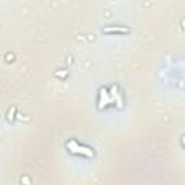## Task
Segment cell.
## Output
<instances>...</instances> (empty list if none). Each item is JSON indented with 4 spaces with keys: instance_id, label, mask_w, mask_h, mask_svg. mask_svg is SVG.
Instances as JSON below:
<instances>
[{
    "instance_id": "cell-3",
    "label": "cell",
    "mask_w": 185,
    "mask_h": 185,
    "mask_svg": "<svg viewBox=\"0 0 185 185\" xmlns=\"http://www.w3.org/2000/svg\"><path fill=\"white\" fill-rule=\"evenodd\" d=\"M77 153H81V155L88 156V158H91V156H94V152L91 151L90 147H87V146H81V145H80V146H78V149H77Z\"/></svg>"
},
{
    "instance_id": "cell-2",
    "label": "cell",
    "mask_w": 185,
    "mask_h": 185,
    "mask_svg": "<svg viewBox=\"0 0 185 185\" xmlns=\"http://www.w3.org/2000/svg\"><path fill=\"white\" fill-rule=\"evenodd\" d=\"M104 32H107V33H113V32H119V33H126V32H129V28L126 26H107L104 28Z\"/></svg>"
},
{
    "instance_id": "cell-7",
    "label": "cell",
    "mask_w": 185,
    "mask_h": 185,
    "mask_svg": "<svg viewBox=\"0 0 185 185\" xmlns=\"http://www.w3.org/2000/svg\"><path fill=\"white\" fill-rule=\"evenodd\" d=\"M20 181L25 182L26 185H30V181H29V178H28V177H22V179H20Z\"/></svg>"
},
{
    "instance_id": "cell-6",
    "label": "cell",
    "mask_w": 185,
    "mask_h": 185,
    "mask_svg": "<svg viewBox=\"0 0 185 185\" xmlns=\"http://www.w3.org/2000/svg\"><path fill=\"white\" fill-rule=\"evenodd\" d=\"M55 75L61 77V78H65V77H67V69H64V71H59V72H55Z\"/></svg>"
},
{
    "instance_id": "cell-5",
    "label": "cell",
    "mask_w": 185,
    "mask_h": 185,
    "mask_svg": "<svg viewBox=\"0 0 185 185\" xmlns=\"http://www.w3.org/2000/svg\"><path fill=\"white\" fill-rule=\"evenodd\" d=\"M15 107H12V109L10 110H9V113H8V120H13V117H15Z\"/></svg>"
},
{
    "instance_id": "cell-1",
    "label": "cell",
    "mask_w": 185,
    "mask_h": 185,
    "mask_svg": "<svg viewBox=\"0 0 185 185\" xmlns=\"http://www.w3.org/2000/svg\"><path fill=\"white\" fill-rule=\"evenodd\" d=\"M107 103H113V98L109 97V93H107L106 88H101V90H100V103H98V109L101 110Z\"/></svg>"
},
{
    "instance_id": "cell-4",
    "label": "cell",
    "mask_w": 185,
    "mask_h": 185,
    "mask_svg": "<svg viewBox=\"0 0 185 185\" xmlns=\"http://www.w3.org/2000/svg\"><path fill=\"white\" fill-rule=\"evenodd\" d=\"M78 146H80V145L77 143L75 140H69V142H67V147H68L72 153H77V149H78Z\"/></svg>"
}]
</instances>
